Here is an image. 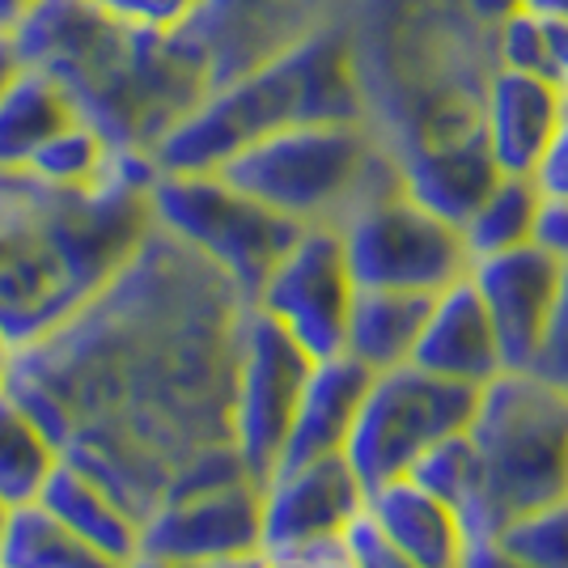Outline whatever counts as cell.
<instances>
[{
  "mask_svg": "<svg viewBox=\"0 0 568 568\" xmlns=\"http://www.w3.org/2000/svg\"><path fill=\"white\" fill-rule=\"evenodd\" d=\"M356 284L348 276L344 242L335 225H302L281 263L267 272L255 302L302 344L310 361L344 353V327Z\"/></svg>",
  "mask_w": 568,
  "mask_h": 568,
  "instance_id": "30bf717a",
  "label": "cell"
},
{
  "mask_svg": "<svg viewBox=\"0 0 568 568\" xmlns=\"http://www.w3.org/2000/svg\"><path fill=\"white\" fill-rule=\"evenodd\" d=\"M356 119L361 102L344 51L332 39H310L216 85L213 94H200L162 132L149 158L162 174H209L276 128Z\"/></svg>",
  "mask_w": 568,
  "mask_h": 568,
  "instance_id": "3957f363",
  "label": "cell"
},
{
  "mask_svg": "<svg viewBox=\"0 0 568 568\" xmlns=\"http://www.w3.org/2000/svg\"><path fill=\"white\" fill-rule=\"evenodd\" d=\"M153 158L132 149H119L94 187L0 170V335L9 348L60 327L136 255L153 230Z\"/></svg>",
  "mask_w": 568,
  "mask_h": 568,
  "instance_id": "7a4b0ae2",
  "label": "cell"
},
{
  "mask_svg": "<svg viewBox=\"0 0 568 568\" xmlns=\"http://www.w3.org/2000/svg\"><path fill=\"white\" fill-rule=\"evenodd\" d=\"M530 374H535V378H544V382H551V386H560V390H568V263L560 267L556 302H551L544 339H539L535 361H530Z\"/></svg>",
  "mask_w": 568,
  "mask_h": 568,
  "instance_id": "f546056e",
  "label": "cell"
},
{
  "mask_svg": "<svg viewBox=\"0 0 568 568\" xmlns=\"http://www.w3.org/2000/svg\"><path fill=\"white\" fill-rule=\"evenodd\" d=\"M4 521H9V505L0 500V544H4Z\"/></svg>",
  "mask_w": 568,
  "mask_h": 568,
  "instance_id": "ee69618b",
  "label": "cell"
},
{
  "mask_svg": "<svg viewBox=\"0 0 568 568\" xmlns=\"http://www.w3.org/2000/svg\"><path fill=\"white\" fill-rule=\"evenodd\" d=\"M518 9L544 26H568V0H518Z\"/></svg>",
  "mask_w": 568,
  "mask_h": 568,
  "instance_id": "8d00e7d4",
  "label": "cell"
},
{
  "mask_svg": "<svg viewBox=\"0 0 568 568\" xmlns=\"http://www.w3.org/2000/svg\"><path fill=\"white\" fill-rule=\"evenodd\" d=\"M123 568H187V565H174V560H162V556H144V551H136Z\"/></svg>",
  "mask_w": 568,
  "mask_h": 568,
  "instance_id": "b9f144b4",
  "label": "cell"
},
{
  "mask_svg": "<svg viewBox=\"0 0 568 568\" xmlns=\"http://www.w3.org/2000/svg\"><path fill=\"white\" fill-rule=\"evenodd\" d=\"M276 568H353V560H348V551H344L339 539H323V544L306 547L302 556H293L288 565Z\"/></svg>",
  "mask_w": 568,
  "mask_h": 568,
  "instance_id": "836d02e7",
  "label": "cell"
},
{
  "mask_svg": "<svg viewBox=\"0 0 568 568\" xmlns=\"http://www.w3.org/2000/svg\"><path fill=\"white\" fill-rule=\"evenodd\" d=\"M335 230L356 288L442 293L471 267L458 225L428 213L399 183L356 200Z\"/></svg>",
  "mask_w": 568,
  "mask_h": 568,
  "instance_id": "ba28073f",
  "label": "cell"
},
{
  "mask_svg": "<svg viewBox=\"0 0 568 568\" xmlns=\"http://www.w3.org/2000/svg\"><path fill=\"white\" fill-rule=\"evenodd\" d=\"M535 187L539 195H560L568 200V106L560 123H556V132H551V141H547L544 158H539V166H535Z\"/></svg>",
  "mask_w": 568,
  "mask_h": 568,
  "instance_id": "1f68e13d",
  "label": "cell"
},
{
  "mask_svg": "<svg viewBox=\"0 0 568 568\" xmlns=\"http://www.w3.org/2000/svg\"><path fill=\"white\" fill-rule=\"evenodd\" d=\"M565 263L551 260L535 242H521L497 255H479L467 267V281L479 293V302L488 310V323L497 335L500 365L505 369H530L535 348L544 339L547 314L556 302V284H560Z\"/></svg>",
  "mask_w": 568,
  "mask_h": 568,
  "instance_id": "4fadbf2b",
  "label": "cell"
},
{
  "mask_svg": "<svg viewBox=\"0 0 568 568\" xmlns=\"http://www.w3.org/2000/svg\"><path fill=\"white\" fill-rule=\"evenodd\" d=\"M55 463H60V450L43 437V428L0 390V500L9 509L30 505Z\"/></svg>",
  "mask_w": 568,
  "mask_h": 568,
  "instance_id": "cb8c5ba5",
  "label": "cell"
},
{
  "mask_svg": "<svg viewBox=\"0 0 568 568\" xmlns=\"http://www.w3.org/2000/svg\"><path fill=\"white\" fill-rule=\"evenodd\" d=\"M467 442L475 467L454 509L463 539H497L514 518L568 497V390L530 369L479 386Z\"/></svg>",
  "mask_w": 568,
  "mask_h": 568,
  "instance_id": "277c9868",
  "label": "cell"
},
{
  "mask_svg": "<svg viewBox=\"0 0 568 568\" xmlns=\"http://www.w3.org/2000/svg\"><path fill=\"white\" fill-rule=\"evenodd\" d=\"M0 568H123L106 551L64 530L39 500L13 505L4 521Z\"/></svg>",
  "mask_w": 568,
  "mask_h": 568,
  "instance_id": "7402d4cb",
  "label": "cell"
},
{
  "mask_svg": "<svg viewBox=\"0 0 568 568\" xmlns=\"http://www.w3.org/2000/svg\"><path fill=\"white\" fill-rule=\"evenodd\" d=\"M90 4L136 34H187L191 22L204 18L209 9V0H90Z\"/></svg>",
  "mask_w": 568,
  "mask_h": 568,
  "instance_id": "83f0119b",
  "label": "cell"
},
{
  "mask_svg": "<svg viewBox=\"0 0 568 568\" xmlns=\"http://www.w3.org/2000/svg\"><path fill=\"white\" fill-rule=\"evenodd\" d=\"M475 399H479V386L433 378L412 361L378 369L369 378V390L356 407V420L344 442V458L361 479L365 497L407 475V467L433 442L463 433L475 412Z\"/></svg>",
  "mask_w": 568,
  "mask_h": 568,
  "instance_id": "52a82bcc",
  "label": "cell"
},
{
  "mask_svg": "<svg viewBox=\"0 0 568 568\" xmlns=\"http://www.w3.org/2000/svg\"><path fill=\"white\" fill-rule=\"evenodd\" d=\"M407 361L433 378L467 382V386H484L505 369L488 310H484L467 276L446 284L442 293H433V310H428L420 339H416Z\"/></svg>",
  "mask_w": 568,
  "mask_h": 568,
  "instance_id": "2e32d148",
  "label": "cell"
},
{
  "mask_svg": "<svg viewBox=\"0 0 568 568\" xmlns=\"http://www.w3.org/2000/svg\"><path fill=\"white\" fill-rule=\"evenodd\" d=\"M475 9H479V13H488V18H505V13H514V9H518V0H475Z\"/></svg>",
  "mask_w": 568,
  "mask_h": 568,
  "instance_id": "60d3db41",
  "label": "cell"
},
{
  "mask_svg": "<svg viewBox=\"0 0 568 568\" xmlns=\"http://www.w3.org/2000/svg\"><path fill=\"white\" fill-rule=\"evenodd\" d=\"M390 162L399 170V187L450 225H463L475 213V204L488 195V187L500 179V170L493 166V158L484 149L479 128H463V132L437 136V141L412 144Z\"/></svg>",
  "mask_w": 568,
  "mask_h": 568,
  "instance_id": "9a60e30c",
  "label": "cell"
},
{
  "mask_svg": "<svg viewBox=\"0 0 568 568\" xmlns=\"http://www.w3.org/2000/svg\"><path fill=\"white\" fill-rule=\"evenodd\" d=\"M153 225L170 237L187 242L195 255L216 263L230 281L255 302L267 272L302 234L297 221L263 209L260 200L230 187L216 170L209 174H162L149 187Z\"/></svg>",
  "mask_w": 568,
  "mask_h": 568,
  "instance_id": "8992f818",
  "label": "cell"
},
{
  "mask_svg": "<svg viewBox=\"0 0 568 568\" xmlns=\"http://www.w3.org/2000/svg\"><path fill=\"white\" fill-rule=\"evenodd\" d=\"M119 149L106 144V136L98 132L94 123L72 119L69 128H60L51 141L34 149V158L26 162V174L43 179L51 187H94L111 174Z\"/></svg>",
  "mask_w": 568,
  "mask_h": 568,
  "instance_id": "d4e9b609",
  "label": "cell"
},
{
  "mask_svg": "<svg viewBox=\"0 0 568 568\" xmlns=\"http://www.w3.org/2000/svg\"><path fill=\"white\" fill-rule=\"evenodd\" d=\"M339 544L348 551V560L353 568H416L407 556H403L399 547L390 544L386 535L378 530V521L369 518L365 509L356 514L348 526H344V535H339Z\"/></svg>",
  "mask_w": 568,
  "mask_h": 568,
  "instance_id": "4dcf8cb0",
  "label": "cell"
},
{
  "mask_svg": "<svg viewBox=\"0 0 568 568\" xmlns=\"http://www.w3.org/2000/svg\"><path fill=\"white\" fill-rule=\"evenodd\" d=\"M77 115L69 90L51 72L22 64L0 90V170H22L34 149Z\"/></svg>",
  "mask_w": 568,
  "mask_h": 568,
  "instance_id": "44dd1931",
  "label": "cell"
},
{
  "mask_svg": "<svg viewBox=\"0 0 568 568\" xmlns=\"http://www.w3.org/2000/svg\"><path fill=\"white\" fill-rule=\"evenodd\" d=\"M497 64L500 69L547 72V26L530 13H505L497 22Z\"/></svg>",
  "mask_w": 568,
  "mask_h": 568,
  "instance_id": "f1b7e54d",
  "label": "cell"
},
{
  "mask_svg": "<svg viewBox=\"0 0 568 568\" xmlns=\"http://www.w3.org/2000/svg\"><path fill=\"white\" fill-rule=\"evenodd\" d=\"M493 544L521 568H568V497L514 518Z\"/></svg>",
  "mask_w": 568,
  "mask_h": 568,
  "instance_id": "484cf974",
  "label": "cell"
},
{
  "mask_svg": "<svg viewBox=\"0 0 568 568\" xmlns=\"http://www.w3.org/2000/svg\"><path fill=\"white\" fill-rule=\"evenodd\" d=\"M314 361L260 306L246 310L242 365L234 395V446L255 488H267L281 467V450Z\"/></svg>",
  "mask_w": 568,
  "mask_h": 568,
  "instance_id": "9c48e42d",
  "label": "cell"
},
{
  "mask_svg": "<svg viewBox=\"0 0 568 568\" xmlns=\"http://www.w3.org/2000/svg\"><path fill=\"white\" fill-rule=\"evenodd\" d=\"M369 378H374V369H365L348 353L314 361L306 386H302V399H297V412H293L288 437H284L276 471H293V467L314 463L323 454H344L348 428H353L356 407L369 390Z\"/></svg>",
  "mask_w": 568,
  "mask_h": 568,
  "instance_id": "e0dca14e",
  "label": "cell"
},
{
  "mask_svg": "<svg viewBox=\"0 0 568 568\" xmlns=\"http://www.w3.org/2000/svg\"><path fill=\"white\" fill-rule=\"evenodd\" d=\"M216 174L297 225H335L356 200L399 183L361 123H288L237 149Z\"/></svg>",
  "mask_w": 568,
  "mask_h": 568,
  "instance_id": "5b68a950",
  "label": "cell"
},
{
  "mask_svg": "<svg viewBox=\"0 0 568 568\" xmlns=\"http://www.w3.org/2000/svg\"><path fill=\"white\" fill-rule=\"evenodd\" d=\"M195 568H276L263 551H246V556H225V560H209V565Z\"/></svg>",
  "mask_w": 568,
  "mask_h": 568,
  "instance_id": "f35d334b",
  "label": "cell"
},
{
  "mask_svg": "<svg viewBox=\"0 0 568 568\" xmlns=\"http://www.w3.org/2000/svg\"><path fill=\"white\" fill-rule=\"evenodd\" d=\"M9 356H13V348H9V339L0 335V386H4V374H9Z\"/></svg>",
  "mask_w": 568,
  "mask_h": 568,
  "instance_id": "7bdbcfd3",
  "label": "cell"
},
{
  "mask_svg": "<svg viewBox=\"0 0 568 568\" xmlns=\"http://www.w3.org/2000/svg\"><path fill=\"white\" fill-rule=\"evenodd\" d=\"M547 77L568 102V26H547Z\"/></svg>",
  "mask_w": 568,
  "mask_h": 568,
  "instance_id": "d590c367",
  "label": "cell"
},
{
  "mask_svg": "<svg viewBox=\"0 0 568 568\" xmlns=\"http://www.w3.org/2000/svg\"><path fill=\"white\" fill-rule=\"evenodd\" d=\"M365 509V488L344 454H323L293 471H276L263 488L260 551L272 565H288L306 547L339 539Z\"/></svg>",
  "mask_w": 568,
  "mask_h": 568,
  "instance_id": "8fae6325",
  "label": "cell"
},
{
  "mask_svg": "<svg viewBox=\"0 0 568 568\" xmlns=\"http://www.w3.org/2000/svg\"><path fill=\"white\" fill-rule=\"evenodd\" d=\"M365 514L378 521V530L399 547L416 568H458L463 556V526L446 500L425 493L407 475L382 484L365 497Z\"/></svg>",
  "mask_w": 568,
  "mask_h": 568,
  "instance_id": "ac0fdd59",
  "label": "cell"
},
{
  "mask_svg": "<svg viewBox=\"0 0 568 568\" xmlns=\"http://www.w3.org/2000/svg\"><path fill=\"white\" fill-rule=\"evenodd\" d=\"M530 242L539 251H547L551 260L568 263V200H560V195H539V213H535Z\"/></svg>",
  "mask_w": 568,
  "mask_h": 568,
  "instance_id": "d6a6232c",
  "label": "cell"
},
{
  "mask_svg": "<svg viewBox=\"0 0 568 568\" xmlns=\"http://www.w3.org/2000/svg\"><path fill=\"white\" fill-rule=\"evenodd\" d=\"M260 509L263 488L251 479L166 500L141 521V551L187 568L260 551Z\"/></svg>",
  "mask_w": 568,
  "mask_h": 568,
  "instance_id": "7c38bea8",
  "label": "cell"
},
{
  "mask_svg": "<svg viewBox=\"0 0 568 568\" xmlns=\"http://www.w3.org/2000/svg\"><path fill=\"white\" fill-rule=\"evenodd\" d=\"M535 213H539V187L526 174H500L497 183L488 187V195L475 204V213L458 225L467 255H497L509 246L530 242L535 230Z\"/></svg>",
  "mask_w": 568,
  "mask_h": 568,
  "instance_id": "603a6c76",
  "label": "cell"
},
{
  "mask_svg": "<svg viewBox=\"0 0 568 568\" xmlns=\"http://www.w3.org/2000/svg\"><path fill=\"white\" fill-rule=\"evenodd\" d=\"M565 94L547 72L493 69L479 98V132L484 149L500 174H535L556 123L565 115Z\"/></svg>",
  "mask_w": 568,
  "mask_h": 568,
  "instance_id": "5bb4252c",
  "label": "cell"
},
{
  "mask_svg": "<svg viewBox=\"0 0 568 568\" xmlns=\"http://www.w3.org/2000/svg\"><path fill=\"white\" fill-rule=\"evenodd\" d=\"M18 69H22V55L13 48V34H0V90H4V81Z\"/></svg>",
  "mask_w": 568,
  "mask_h": 568,
  "instance_id": "ab89813d",
  "label": "cell"
},
{
  "mask_svg": "<svg viewBox=\"0 0 568 568\" xmlns=\"http://www.w3.org/2000/svg\"><path fill=\"white\" fill-rule=\"evenodd\" d=\"M471 442H467V428L463 433H450L442 442H433L412 467H407V479L420 484L425 493H433L437 500H446L450 509H458V500L467 497V484H471Z\"/></svg>",
  "mask_w": 568,
  "mask_h": 568,
  "instance_id": "4316f807",
  "label": "cell"
},
{
  "mask_svg": "<svg viewBox=\"0 0 568 568\" xmlns=\"http://www.w3.org/2000/svg\"><path fill=\"white\" fill-rule=\"evenodd\" d=\"M458 568H521V565L509 551H500L493 539H467L463 556H458Z\"/></svg>",
  "mask_w": 568,
  "mask_h": 568,
  "instance_id": "e575fe53",
  "label": "cell"
},
{
  "mask_svg": "<svg viewBox=\"0 0 568 568\" xmlns=\"http://www.w3.org/2000/svg\"><path fill=\"white\" fill-rule=\"evenodd\" d=\"M34 500H39L64 530H72L77 539H85V544L98 547V551H106L119 565H128V560L141 551V526L128 518L90 475H81L72 463H64V458L51 467V475L43 479V488H39Z\"/></svg>",
  "mask_w": 568,
  "mask_h": 568,
  "instance_id": "ffe728a7",
  "label": "cell"
},
{
  "mask_svg": "<svg viewBox=\"0 0 568 568\" xmlns=\"http://www.w3.org/2000/svg\"><path fill=\"white\" fill-rule=\"evenodd\" d=\"M246 293L166 230H149L60 327L9 356L4 395L141 526L170 479L234 446Z\"/></svg>",
  "mask_w": 568,
  "mask_h": 568,
  "instance_id": "6da1fadb",
  "label": "cell"
},
{
  "mask_svg": "<svg viewBox=\"0 0 568 568\" xmlns=\"http://www.w3.org/2000/svg\"><path fill=\"white\" fill-rule=\"evenodd\" d=\"M428 310H433V293L356 288L353 306H348V327H344V353L356 356L374 374L403 365L420 339Z\"/></svg>",
  "mask_w": 568,
  "mask_h": 568,
  "instance_id": "d6986e66",
  "label": "cell"
},
{
  "mask_svg": "<svg viewBox=\"0 0 568 568\" xmlns=\"http://www.w3.org/2000/svg\"><path fill=\"white\" fill-rule=\"evenodd\" d=\"M39 0H0V34H13L34 13Z\"/></svg>",
  "mask_w": 568,
  "mask_h": 568,
  "instance_id": "74e56055",
  "label": "cell"
}]
</instances>
